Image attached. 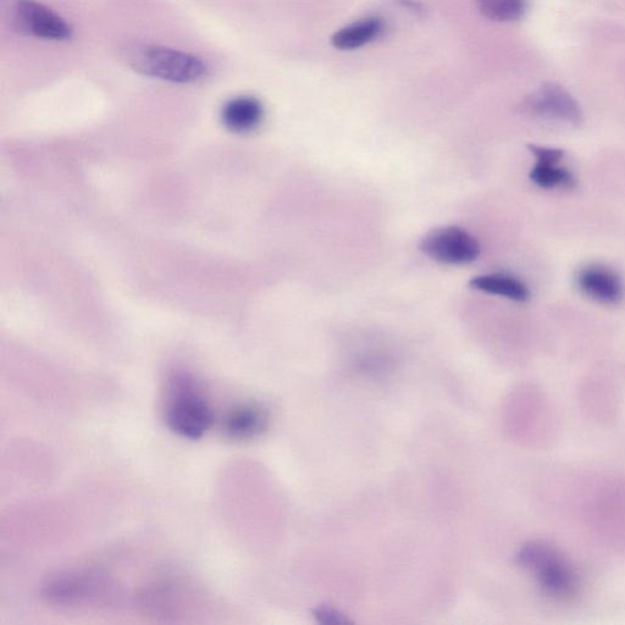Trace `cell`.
<instances>
[{"mask_svg": "<svg viewBox=\"0 0 625 625\" xmlns=\"http://www.w3.org/2000/svg\"><path fill=\"white\" fill-rule=\"evenodd\" d=\"M15 18L22 30L42 40L68 41L73 37V27L37 0H18Z\"/></svg>", "mask_w": 625, "mask_h": 625, "instance_id": "8992f818", "label": "cell"}, {"mask_svg": "<svg viewBox=\"0 0 625 625\" xmlns=\"http://www.w3.org/2000/svg\"><path fill=\"white\" fill-rule=\"evenodd\" d=\"M384 31V22L378 18L364 19L337 31L331 44L340 51H353L373 42Z\"/></svg>", "mask_w": 625, "mask_h": 625, "instance_id": "8fae6325", "label": "cell"}, {"mask_svg": "<svg viewBox=\"0 0 625 625\" xmlns=\"http://www.w3.org/2000/svg\"><path fill=\"white\" fill-rule=\"evenodd\" d=\"M131 65L138 73L173 84H196L209 74L207 63L197 55L162 46L136 48Z\"/></svg>", "mask_w": 625, "mask_h": 625, "instance_id": "7a4b0ae2", "label": "cell"}, {"mask_svg": "<svg viewBox=\"0 0 625 625\" xmlns=\"http://www.w3.org/2000/svg\"><path fill=\"white\" fill-rule=\"evenodd\" d=\"M534 184L544 188L572 187L575 180L568 170L556 167V164L536 163L530 174Z\"/></svg>", "mask_w": 625, "mask_h": 625, "instance_id": "5bb4252c", "label": "cell"}, {"mask_svg": "<svg viewBox=\"0 0 625 625\" xmlns=\"http://www.w3.org/2000/svg\"><path fill=\"white\" fill-rule=\"evenodd\" d=\"M578 284L586 295L602 303L616 304L624 296L621 278L615 271L599 265L580 271Z\"/></svg>", "mask_w": 625, "mask_h": 625, "instance_id": "ba28073f", "label": "cell"}, {"mask_svg": "<svg viewBox=\"0 0 625 625\" xmlns=\"http://www.w3.org/2000/svg\"><path fill=\"white\" fill-rule=\"evenodd\" d=\"M264 109L261 102L253 97H236L224 105L221 119L229 130L248 132L261 125Z\"/></svg>", "mask_w": 625, "mask_h": 625, "instance_id": "30bf717a", "label": "cell"}, {"mask_svg": "<svg viewBox=\"0 0 625 625\" xmlns=\"http://www.w3.org/2000/svg\"><path fill=\"white\" fill-rule=\"evenodd\" d=\"M314 616L315 619H317V621L322 624L335 625L348 623V619L347 617H345V615H342L341 612L329 606L318 607L317 610H315L314 612Z\"/></svg>", "mask_w": 625, "mask_h": 625, "instance_id": "9a60e30c", "label": "cell"}, {"mask_svg": "<svg viewBox=\"0 0 625 625\" xmlns=\"http://www.w3.org/2000/svg\"><path fill=\"white\" fill-rule=\"evenodd\" d=\"M470 286L475 290L490 293V295L506 297L508 300L516 302H525L529 298L527 286L522 281L506 274L475 276L470 281Z\"/></svg>", "mask_w": 625, "mask_h": 625, "instance_id": "7c38bea8", "label": "cell"}, {"mask_svg": "<svg viewBox=\"0 0 625 625\" xmlns=\"http://www.w3.org/2000/svg\"><path fill=\"white\" fill-rule=\"evenodd\" d=\"M107 589L108 583L99 575L68 573L48 580L42 594L51 604L66 606L98 599Z\"/></svg>", "mask_w": 625, "mask_h": 625, "instance_id": "5b68a950", "label": "cell"}, {"mask_svg": "<svg viewBox=\"0 0 625 625\" xmlns=\"http://www.w3.org/2000/svg\"><path fill=\"white\" fill-rule=\"evenodd\" d=\"M165 417L174 433L190 440L201 439L213 423L212 409L206 398L186 375L171 379Z\"/></svg>", "mask_w": 625, "mask_h": 625, "instance_id": "6da1fadb", "label": "cell"}, {"mask_svg": "<svg viewBox=\"0 0 625 625\" xmlns=\"http://www.w3.org/2000/svg\"><path fill=\"white\" fill-rule=\"evenodd\" d=\"M518 563L535 573L541 588L551 597L569 599L575 594L577 577L573 569L551 547L527 545L519 553Z\"/></svg>", "mask_w": 625, "mask_h": 625, "instance_id": "3957f363", "label": "cell"}, {"mask_svg": "<svg viewBox=\"0 0 625 625\" xmlns=\"http://www.w3.org/2000/svg\"><path fill=\"white\" fill-rule=\"evenodd\" d=\"M527 108L542 118L561 120L573 125H578L583 120V112L578 102L571 93L555 82L541 86L528 99Z\"/></svg>", "mask_w": 625, "mask_h": 625, "instance_id": "52a82bcc", "label": "cell"}, {"mask_svg": "<svg viewBox=\"0 0 625 625\" xmlns=\"http://www.w3.org/2000/svg\"><path fill=\"white\" fill-rule=\"evenodd\" d=\"M478 8L486 19L512 22L523 18L528 0H478Z\"/></svg>", "mask_w": 625, "mask_h": 625, "instance_id": "4fadbf2b", "label": "cell"}, {"mask_svg": "<svg viewBox=\"0 0 625 625\" xmlns=\"http://www.w3.org/2000/svg\"><path fill=\"white\" fill-rule=\"evenodd\" d=\"M422 251L442 264H468L479 257L480 245L466 230L448 226L429 232L422 240Z\"/></svg>", "mask_w": 625, "mask_h": 625, "instance_id": "277c9868", "label": "cell"}, {"mask_svg": "<svg viewBox=\"0 0 625 625\" xmlns=\"http://www.w3.org/2000/svg\"><path fill=\"white\" fill-rule=\"evenodd\" d=\"M268 427V414L257 405H245L229 413L224 422L226 435L235 440H248L261 435Z\"/></svg>", "mask_w": 625, "mask_h": 625, "instance_id": "9c48e42d", "label": "cell"}, {"mask_svg": "<svg viewBox=\"0 0 625 625\" xmlns=\"http://www.w3.org/2000/svg\"><path fill=\"white\" fill-rule=\"evenodd\" d=\"M529 149L534 154L536 162L538 163L557 164L563 157L561 149L539 146H529Z\"/></svg>", "mask_w": 625, "mask_h": 625, "instance_id": "2e32d148", "label": "cell"}]
</instances>
